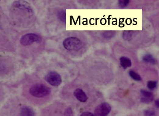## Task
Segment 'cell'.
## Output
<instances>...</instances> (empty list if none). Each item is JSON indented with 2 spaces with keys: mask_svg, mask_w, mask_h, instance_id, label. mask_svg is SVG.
<instances>
[{
  "mask_svg": "<svg viewBox=\"0 0 159 116\" xmlns=\"http://www.w3.org/2000/svg\"><path fill=\"white\" fill-rule=\"evenodd\" d=\"M155 105L156 106V107H157V108H159V100H155Z\"/></svg>",
  "mask_w": 159,
  "mask_h": 116,
  "instance_id": "44dd1931",
  "label": "cell"
},
{
  "mask_svg": "<svg viewBox=\"0 0 159 116\" xmlns=\"http://www.w3.org/2000/svg\"><path fill=\"white\" fill-rule=\"evenodd\" d=\"M129 75L130 77L132 79H134V80L136 81H140L141 80L142 78L138 74L135 72L133 71H130L129 72Z\"/></svg>",
  "mask_w": 159,
  "mask_h": 116,
  "instance_id": "4fadbf2b",
  "label": "cell"
},
{
  "mask_svg": "<svg viewBox=\"0 0 159 116\" xmlns=\"http://www.w3.org/2000/svg\"><path fill=\"white\" fill-rule=\"evenodd\" d=\"M50 88L43 84L37 83L33 85L29 90V93L35 97H44L51 93Z\"/></svg>",
  "mask_w": 159,
  "mask_h": 116,
  "instance_id": "6da1fadb",
  "label": "cell"
},
{
  "mask_svg": "<svg viewBox=\"0 0 159 116\" xmlns=\"http://www.w3.org/2000/svg\"><path fill=\"white\" fill-rule=\"evenodd\" d=\"M143 60L144 62L154 64L156 63V60L152 55L150 54H145L143 57Z\"/></svg>",
  "mask_w": 159,
  "mask_h": 116,
  "instance_id": "8fae6325",
  "label": "cell"
},
{
  "mask_svg": "<svg viewBox=\"0 0 159 116\" xmlns=\"http://www.w3.org/2000/svg\"><path fill=\"white\" fill-rule=\"evenodd\" d=\"M74 95L77 100L83 103L86 102L88 100L87 94L82 89H76L74 90Z\"/></svg>",
  "mask_w": 159,
  "mask_h": 116,
  "instance_id": "ba28073f",
  "label": "cell"
},
{
  "mask_svg": "<svg viewBox=\"0 0 159 116\" xmlns=\"http://www.w3.org/2000/svg\"><path fill=\"white\" fill-rule=\"evenodd\" d=\"M120 62L121 65L125 69L132 66L131 61L127 57H121L120 58Z\"/></svg>",
  "mask_w": 159,
  "mask_h": 116,
  "instance_id": "9c48e42d",
  "label": "cell"
},
{
  "mask_svg": "<svg viewBox=\"0 0 159 116\" xmlns=\"http://www.w3.org/2000/svg\"><path fill=\"white\" fill-rule=\"evenodd\" d=\"M59 17L60 18L61 20L63 22L65 21V13L64 12H60V13H59Z\"/></svg>",
  "mask_w": 159,
  "mask_h": 116,
  "instance_id": "d6986e66",
  "label": "cell"
},
{
  "mask_svg": "<svg viewBox=\"0 0 159 116\" xmlns=\"http://www.w3.org/2000/svg\"><path fill=\"white\" fill-rule=\"evenodd\" d=\"M157 82L155 81H150L148 82L147 86L150 90H153L157 86Z\"/></svg>",
  "mask_w": 159,
  "mask_h": 116,
  "instance_id": "9a60e30c",
  "label": "cell"
},
{
  "mask_svg": "<svg viewBox=\"0 0 159 116\" xmlns=\"http://www.w3.org/2000/svg\"><path fill=\"white\" fill-rule=\"evenodd\" d=\"M129 0H120L118 1V5L121 8H125L129 5Z\"/></svg>",
  "mask_w": 159,
  "mask_h": 116,
  "instance_id": "2e32d148",
  "label": "cell"
},
{
  "mask_svg": "<svg viewBox=\"0 0 159 116\" xmlns=\"http://www.w3.org/2000/svg\"><path fill=\"white\" fill-rule=\"evenodd\" d=\"M45 79L50 85L54 86H59L62 82L61 76L57 72H51L46 75Z\"/></svg>",
  "mask_w": 159,
  "mask_h": 116,
  "instance_id": "277c9868",
  "label": "cell"
},
{
  "mask_svg": "<svg viewBox=\"0 0 159 116\" xmlns=\"http://www.w3.org/2000/svg\"><path fill=\"white\" fill-rule=\"evenodd\" d=\"M143 112L145 116H155L156 115L155 111L153 110H146Z\"/></svg>",
  "mask_w": 159,
  "mask_h": 116,
  "instance_id": "e0dca14e",
  "label": "cell"
},
{
  "mask_svg": "<svg viewBox=\"0 0 159 116\" xmlns=\"http://www.w3.org/2000/svg\"><path fill=\"white\" fill-rule=\"evenodd\" d=\"M65 116H73V113L71 107H68L65 110Z\"/></svg>",
  "mask_w": 159,
  "mask_h": 116,
  "instance_id": "ac0fdd59",
  "label": "cell"
},
{
  "mask_svg": "<svg viewBox=\"0 0 159 116\" xmlns=\"http://www.w3.org/2000/svg\"><path fill=\"white\" fill-rule=\"evenodd\" d=\"M140 93L141 94V101L142 103L148 104L153 101L154 99V96L151 92L142 90Z\"/></svg>",
  "mask_w": 159,
  "mask_h": 116,
  "instance_id": "8992f818",
  "label": "cell"
},
{
  "mask_svg": "<svg viewBox=\"0 0 159 116\" xmlns=\"http://www.w3.org/2000/svg\"><path fill=\"white\" fill-rule=\"evenodd\" d=\"M111 110V107L108 103H104L98 105L94 111L95 116H107Z\"/></svg>",
  "mask_w": 159,
  "mask_h": 116,
  "instance_id": "5b68a950",
  "label": "cell"
},
{
  "mask_svg": "<svg viewBox=\"0 0 159 116\" xmlns=\"http://www.w3.org/2000/svg\"><path fill=\"white\" fill-rule=\"evenodd\" d=\"M63 45L65 48L68 50H78L82 47L81 41L75 37H70L65 39Z\"/></svg>",
  "mask_w": 159,
  "mask_h": 116,
  "instance_id": "7a4b0ae2",
  "label": "cell"
},
{
  "mask_svg": "<svg viewBox=\"0 0 159 116\" xmlns=\"http://www.w3.org/2000/svg\"><path fill=\"white\" fill-rule=\"evenodd\" d=\"M33 110L30 107H24L21 110L20 116H34Z\"/></svg>",
  "mask_w": 159,
  "mask_h": 116,
  "instance_id": "30bf717a",
  "label": "cell"
},
{
  "mask_svg": "<svg viewBox=\"0 0 159 116\" xmlns=\"http://www.w3.org/2000/svg\"><path fill=\"white\" fill-rule=\"evenodd\" d=\"M133 33L132 31H125L124 32L123 34V37L124 40H131Z\"/></svg>",
  "mask_w": 159,
  "mask_h": 116,
  "instance_id": "5bb4252c",
  "label": "cell"
},
{
  "mask_svg": "<svg viewBox=\"0 0 159 116\" xmlns=\"http://www.w3.org/2000/svg\"><path fill=\"white\" fill-rule=\"evenodd\" d=\"M80 116H95L92 113L89 112H84Z\"/></svg>",
  "mask_w": 159,
  "mask_h": 116,
  "instance_id": "ffe728a7",
  "label": "cell"
},
{
  "mask_svg": "<svg viewBox=\"0 0 159 116\" xmlns=\"http://www.w3.org/2000/svg\"><path fill=\"white\" fill-rule=\"evenodd\" d=\"M13 6L16 8L26 10L28 12H32L31 7L27 2L24 1H16L13 2Z\"/></svg>",
  "mask_w": 159,
  "mask_h": 116,
  "instance_id": "52a82bcc",
  "label": "cell"
},
{
  "mask_svg": "<svg viewBox=\"0 0 159 116\" xmlns=\"http://www.w3.org/2000/svg\"><path fill=\"white\" fill-rule=\"evenodd\" d=\"M116 32L114 31H106L102 33V36L105 39H111L116 35Z\"/></svg>",
  "mask_w": 159,
  "mask_h": 116,
  "instance_id": "7c38bea8",
  "label": "cell"
},
{
  "mask_svg": "<svg viewBox=\"0 0 159 116\" xmlns=\"http://www.w3.org/2000/svg\"><path fill=\"white\" fill-rule=\"evenodd\" d=\"M42 41V38L40 36L35 33H27L22 36L20 42L22 45L27 46L35 43H40Z\"/></svg>",
  "mask_w": 159,
  "mask_h": 116,
  "instance_id": "3957f363",
  "label": "cell"
}]
</instances>
